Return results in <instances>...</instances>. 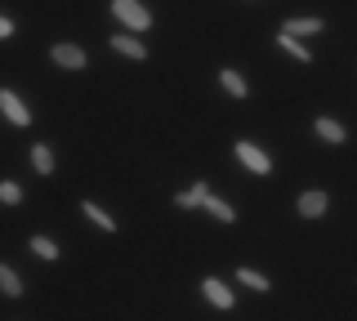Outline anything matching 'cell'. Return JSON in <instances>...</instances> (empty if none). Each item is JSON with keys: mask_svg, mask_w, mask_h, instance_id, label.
Segmentation results:
<instances>
[{"mask_svg": "<svg viewBox=\"0 0 357 321\" xmlns=\"http://www.w3.org/2000/svg\"><path fill=\"white\" fill-rule=\"evenodd\" d=\"M112 18H121L126 31H148L152 27V14L139 5V0H112Z\"/></svg>", "mask_w": 357, "mask_h": 321, "instance_id": "6da1fadb", "label": "cell"}, {"mask_svg": "<svg viewBox=\"0 0 357 321\" xmlns=\"http://www.w3.org/2000/svg\"><path fill=\"white\" fill-rule=\"evenodd\" d=\"M0 116L9 120V125H31V112H27V103L14 94V90H0Z\"/></svg>", "mask_w": 357, "mask_h": 321, "instance_id": "7a4b0ae2", "label": "cell"}, {"mask_svg": "<svg viewBox=\"0 0 357 321\" xmlns=\"http://www.w3.org/2000/svg\"><path fill=\"white\" fill-rule=\"evenodd\" d=\"M237 161L245 165V170H255V174H268V170H273V161H268V152L264 148H255V143H237Z\"/></svg>", "mask_w": 357, "mask_h": 321, "instance_id": "3957f363", "label": "cell"}, {"mask_svg": "<svg viewBox=\"0 0 357 321\" xmlns=\"http://www.w3.org/2000/svg\"><path fill=\"white\" fill-rule=\"evenodd\" d=\"M50 58L59 63V68H67V72H81V68H85V49H81V45H54Z\"/></svg>", "mask_w": 357, "mask_h": 321, "instance_id": "277c9868", "label": "cell"}, {"mask_svg": "<svg viewBox=\"0 0 357 321\" xmlns=\"http://www.w3.org/2000/svg\"><path fill=\"white\" fill-rule=\"evenodd\" d=\"M201 295H206L215 308H232V290L219 281V276H206V281H201Z\"/></svg>", "mask_w": 357, "mask_h": 321, "instance_id": "5b68a950", "label": "cell"}, {"mask_svg": "<svg viewBox=\"0 0 357 321\" xmlns=\"http://www.w3.org/2000/svg\"><path fill=\"white\" fill-rule=\"evenodd\" d=\"M112 49H116V54H126V58H148L143 40H134L130 31H116V36H112Z\"/></svg>", "mask_w": 357, "mask_h": 321, "instance_id": "8992f818", "label": "cell"}, {"mask_svg": "<svg viewBox=\"0 0 357 321\" xmlns=\"http://www.w3.org/2000/svg\"><path fill=\"white\" fill-rule=\"evenodd\" d=\"M326 192H304V196H299V214H304V219H321V214H326Z\"/></svg>", "mask_w": 357, "mask_h": 321, "instance_id": "52a82bcc", "label": "cell"}, {"mask_svg": "<svg viewBox=\"0 0 357 321\" xmlns=\"http://www.w3.org/2000/svg\"><path fill=\"white\" fill-rule=\"evenodd\" d=\"M277 45H282V49L290 54V58H299V63H312V49H308L299 36H290V31H282V36H277Z\"/></svg>", "mask_w": 357, "mask_h": 321, "instance_id": "ba28073f", "label": "cell"}, {"mask_svg": "<svg viewBox=\"0 0 357 321\" xmlns=\"http://www.w3.org/2000/svg\"><path fill=\"white\" fill-rule=\"evenodd\" d=\"M201 210H210V214H215L219 224H232V219H237V210H232L228 201H223V196H215V192H210L206 201H201Z\"/></svg>", "mask_w": 357, "mask_h": 321, "instance_id": "9c48e42d", "label": "cell"}, {"mask_svg": "<svg viewBox=\"0 0 357 321\" xmlns=\"http://www.w3.org/2000/svg\"><path fill=\"white\" fill-rule=\"evenodd\" d=\"M219 85H223V90H228L232 98H245V94H250V85H245V81H241V72H232V68H223V72H219Z\"/></svg>", "mask_w": 357, "mask_h": 321, "instance_id": "30bf717a", "label": "cell"}, {"mask_svg": "<svg viewBox=\"0 0 357 321\" xmlns=\"http://www.w3.org/2000/svg\"><path fill=\"white\" fill-rule=\"evenodd\" d=\"M237 281L245 285V290H259V295H264V290H273V281H268L264 272H255V268H237Z\"/></svg>", "mask_w": 357, "mask_h": 321, "instance_id": "8fae6325", "label": "cell"}, {"mask_svg": "<svg viewBox=\"0 0 357 321\" xmlns=\"http://www.w3.org/2000/svg\"><path fill=\"white\" fill-rule=\"evenodd\" d=\"M0 290H5L9 299H18V295H22V276L9 268V263H0Z\"/></svg>", "mask_w": 357, "mask_h": 321, "instance_id": "7c38bea8", "label": "cell"}, {"mask_svg": "<svg viewBox=\"0 0 357 321\" xmlns=\"http://www.w3.org/2000/svg\"><path fill=\"white\" fill-rule=\"evenodd\" d=\"M290 36H312V31H321V18H286V27Z\"/></svg>", "mask_w": 357, "mask_h": 321, "instance_id": "4fadbf2b", "label": "cell"}, {"mask_svg": "<svg viewBox=\"0 0 357 321\" xmlns=\"http://www.w3.org/2000/svg\"><path fill=\"white\" fill-rule=\"evenodd\" d=\"M85 219H89V224H98L103 232H116V219H112L103 205H94V201H85Z\"/></svg>", "mask_w": 357, "mask_h": 321, "instance_id": "5bb4252c", "label": "cell"}, {"mask_svg": "<svg viewBox=\"0 0 357 321\" xmlns=\"http://www.w3.org/2000/svg\"><path fill=\"white\" fill-rule=\"evenodd\" d=\"M317 139H326V143H344L349 134H344V125H340V120L321 116V120H317Z\"/></svg>", "mask_w": 357, "mask_h": 321, "instance_id": "9a60e30c", "label": "cell"}, {"mask_svg": "<svg viewBox=\"0 0 357 321\" xmlns=\"http://www.w3.org/2000/svg\"><path fill=\"white\" fill-rule=\"evenodd\" d=\"M206 196H210V187H206V183H192L188 192H178V205H183V210H197Z\"/></svg>", "mask_w": 357, "mask_h": 321, "instance_id": "2e32d148", "label": "cell"}, {"mask_svg": "<svg viewBox=\"0 0 357 321\" xmlns=\"http://www.w3.org/2000/svg\"><path fill=\"white\" fill-rule=\"evenodd\" d=\"M31 165H36V174H50L54 170V152L45 148V143H36V148H31Z\"/></svg>", "mask_w": 357, "mask_h": 321, "instance_id": "e0dca14e", "label": "cell"}, {"mask_svg": "<svg viewBox=\"0 0 357 321\" xmlns=\"http://www.w3.org/2000/svg\"><path fill=\"white\" fill-rule=\"evenodd\" d=\"M31 254H36V259H59V246H54L50 237H31Z\"/></svg>", "mask_w": 357, "mask_h": 321, "instance_id": "ac0fdd59", "label": "cell"}, {"mask_svg": "<svg viewBox=\"0 0 357 321\" xmlns=\"http://www.w3.org/2000/svg\"><path fill=\"white\" fill-rule=\"evenodd\" d=\"M0 201H5V205H18V201H22V187L5 179V183H0Z\"/></svg>", "mask_w": 357, "mask_h": 321, "instance_id": "d6986e66", "label": "cell"}, {"mask_svg": "<svg viewBox=\"0 0 357 321\" xmlns=\"http://www.w3.org/2000/svg\"><path fill=\"white\" fill-rule=\"evenodd\" d=\"M5 36H14V18H0V40Z\"/></svg>", "mask_w": 357, "mask_h": 321, "instance_id": "ffe728a7", "label": "cell"}]
</instances>
